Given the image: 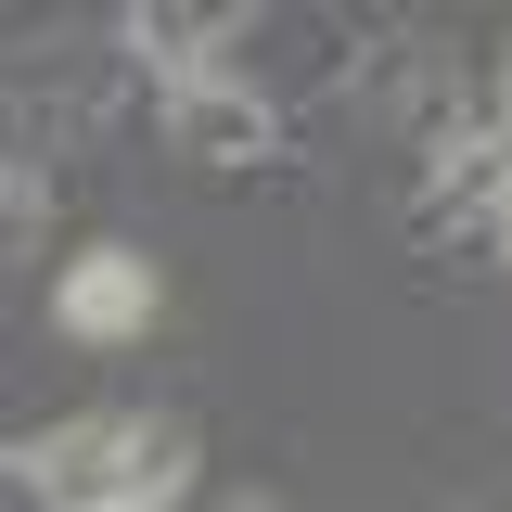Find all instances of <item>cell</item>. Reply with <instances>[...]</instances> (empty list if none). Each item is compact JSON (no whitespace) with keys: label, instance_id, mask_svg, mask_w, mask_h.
<instances>
[{"label":"cell","instance_id":"obj_3","mask_svg":"<svg viewBox=\"0 0 512 512\" xmlns=\"http://www.w3.org/2000/svg\"><path fill=\"white\" fill-rule=\"evenodd\" d=\"M52 333H64V346H141V333H154V256H128V244L64 256V282H52Z\"/></svg>","mask_w":512,"mask_h":512},{"label":"cell","instance_id":"obj_8","mask_svg":"<svg viewBox=\"0 0 512 512\" xmlns=\"http://www.w3.org/2000/svg\"><path fill=\"white\" fill-rule=\"evenodd\" d=\"M231 512H269V500H231Z\"/></svg>","mask_w":512,"mask_h":512},{"label":"cell","instance_id":"obj_2","mask_svg":"<svg viewBox=\"0 0 512 512\" xmlns=\"http://www.w3.org/2000/svg\"><path fill=\"white\" fill-rule=\"evenodd\" d=\"M167 154H192V167H256V154H282V116L256 103L244 77H167Z\"/></svg>","mask_w":512,"mask_h":512},{"label":"cell","instance_id":"obj_4","mask_svg":"<svg viewBox=\"0 0 512 512\" xmlns=\"http://www.w3.org/2000/svg\"><path fill=\"white\" fill-rule=\"evenodd\" d=\"M116 39H128L141 64H154V77H205V39H218V26H205V13H154V0H141Z\"/></svg>","mask_w":512,"mask_h":512},{"label":"cell","instance_id":"obj_1","mask_svg":"<svg viewBox=\"0 0 512 512\" xmlns=\"http://www.w3.org/2000/svg\"><path fill=\"white\" fill-rule=\"evenodd\" d=\"M39 487H52V512H167L192 487V436L154 410H103L39 448Z\"/></svg>","mask_w":512,"mask_h":512},{"label":"cell","instance_id":"obj_5","mask_svg":"<svg viewBox=\"0 0 512 512\" xmlns=\"http://www.w3.org/2000/svg\"><path fill=\"white\" fill-rule=\"evenodd\" d=\"M39 218H52V180H39V167H0V256L39 244Z\"/></svg>","mask_w":512,"mask_h":512},{"label":"cell","instance_id":"obj_6","mask_svg":"<svg viewBox=\"0 0 512 512\" xmlns=\"http://www.w3.org/2000/svg\"><path fill=\"white\" fill-rule=\"evenodd\" d=\"M0 512H52V487H39V448H0Z\"/></svg>","mask_w":512,"mask_h":512},{"label":"cell","instance_id":"obj_7","mask_svg":"<svg viewBox=\"0 0 512 512\" xmlns=\"http://www.w3.org/2000/svg\"><path fill=\"white\" fill-rule=\"evenodd\" d=\"M487 231H500V256H512V192H500V205H487Z\"/></svg>","mask_w":512,"mask_h":512}]
</instances>
